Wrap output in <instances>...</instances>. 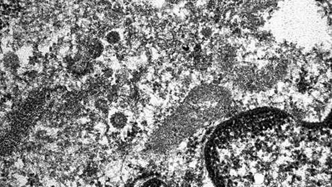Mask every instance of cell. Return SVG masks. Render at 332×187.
I'll list each match as a JSON object with an SVG mask.
<instances>
[{
  "label": "cell",
  "instance_id": "cell-12",
  "mask_svg": "<svg viewBox=\"0 0 332 187\" xmlns=\"http://www.w3.org/2000/svg\"><path fill=\"white\" fill-rule=\"evenodd\" d=\"M294 169H295V170H299V168L298 167V166H295V168Z\"/></svg>",
  "mask_w": 332,
  "mask_h": 187
},
{
  "label": "cell",
  "instance_id": "cell-15",
  "mask_svg": "<svg viewBox=\"0 0 332 187\" xmlns=\"http://www.w3.org/2000/svg\"><path fill=\"white\" fill-rule=\"evenodd\" d=\"M289 158H292V157H292V155H291V156H289Z\"/></svg>",
  "mask_w": 332,
  "mask_h": 187
},
{
  "label": "cell",
  "instance_id": "cell-3",
  "mask_svg": "<svg viewBox=\"0 0 332 187\" xmlns=\"http://www.w3.org/2000/svg\"><path fill=\"white\" fill-rule=\"evenodd\" d=\"M122 85L119 83H112L110 88L103 95L110 104H116L120 100Z\"/></svg>",
  "mask_w": 332,
  "mask_h": 187
},
{
  "label": "cell",
  "instance_id": "cell-10",
  "mask_svg": "<svg viewBox=\"0 0 332 187\" xmlns=\"http://www.w3.org/2000/svg\"><path fill=\"white\" fill-rule=\"evenodd\" d=\"M288 174L289 175V176H292V175L294 174V173L292 172H289Z\"/></svg>",
  "mask_w": 332,
  "mask_h": 187
},
{
  "label": "cell",
  "instance_id": "cell-13",
  "mask_svg": "<svg viewBox=\"0 0 332 187\" xmlns=\"http://www.w3.org/2000/svg\"><path fill=\"white\" fill-rule=\"evenodd\" d=\"M283 155L284 157H287V153H283Z\"/></svg>",
  "mask_w": 332,
  "mask_h": 187
},
{
  "label": "cell",
  "instance_id": "cell-2",
  "mask_svg": "<svg viewBox=\"0 0 332 187\" xmlns=\"http://www.w3.org/2000/svg\"><path fill=\"white\" fill-rule=\"evenodd\" d=\"M92 106L96 112L102 117H108L112 110L111 104L105 96L99 95L93 98Z\"/></svg>",
  "mask_w": 332,
  "mask_h": 187
},
{
  "label": "cell",
  "instance_id": "cell-1",
  "mask_svg": "<svg viewBox=\"0 0 332 187\" xmlns=\"http://www.w3.org/2000/svg\"><path fill=\"white\" fill-rule=\"evenodd\" d=\"M108 117L109 127L115 131L123 129L128 122V118L125 113L118 109L111 110Z\"/></svg>",
  "mask_w": 332,
  "mask_h": 187
},
{
  "label": "cell",
  "instance_id": "cell-14",
  "mask_svg": "<svg viewBox=\"0 0 332 187\" xmlns=\"http://www.w3.org/2000/svg\"><path fill=\"white\" fill-rule=\"evenodd\" d=\"M318 182L321 183L322 182H323V180L322 179H319L318 180Z\"/></svg>",
  "mask_w": 332,
  "mask_h": 187
},
{
  "label": "cell",
  "instance_id": "cell-5",
  "mask_svg": "<svg viewBox=\"0 0 332 187\" xmlns=\"http://www.w3.org/2000/svg\"><path fill=\"white\" fill-rule=\"evenodd\" d=\"M105 40L109 46H115L120 43L121 36L118 31L111 30L106 35Z\"/></svg>",
  "mask_w": 332,
  "mask_h": 187
},
{
  "label": "cell",
  "instance_id": "cell-8",
  "mask_svg": "<svg viewBox=\"0 0 332 187\" xmlns=\"http://www.w3.org/2000/svg\"><path fill=\"white\" fill-rule=\"evenodd\" d=\"M213 33V30L212 29L209 27L203 28L200 31V33L206 39H209L211 37Z\"/></svg>",
  "mask_w": 332,
  "mask_h": 187
},
{
  "label": "cell",
  "instance_id": "cell-4",
  "mask_svg": "<svg viewBox=\"0 0 332 187\" xmlns=\"http://www.w3.org/2000/svg\"><path fill=\"white\" fill-rule=\"evenodd\" d=\"M130 77V73L128 70L123 68H119L115 71L113 78L115 83L122 84L126 82Z\"/></svg>",
  "mask_w": 332,
  "mask_h": 187
},
{
  "label": "cell",
  "instance_id": "cell-9",
  "mask_svg": "<svg viewBox=\"0 0 332 187\" xmlns=\"http://www.w3.org/2000/svg\"><path fill=\"white\" fill-rule=\"evenodd\" d=\"M302 157H303V158H307V156L306 155V154H305V153H304L303 155L302 156Z\"/></svg>",
  "mask_w": 332,
  "mask_h": 187
},
{
  "label": "cell",
  "instance_id": "cell-7",
  "mask_svg": "<svg viewBox=\"0 0 332 187\" xmlns=\"http://www.w3.org/2000/svg\"><path fill=\"white\" fill-rule=\"evenodd\" d=\"M143 185L144 186L148 187H163L166 186V184L164 182H162L160 179H152L148 180L146 182H145Z\"/></svg>",
  "mask_w": 332,
  "mask_h": 187
},
{
  "label": "cell",
  "instance_id": "cell-6",
  "mask_svg": "<svg viewBox=\"0 0 332 187\" xmlns=\"http://www.w3.org/2000/svg\"><path fill=\"white\" fill-rule=\"evenodd\" d=\"M115 70L110 66H105L102 71V75L106 79L112 80L115 74Z\"/></svg>",
  "mask_w": 332,
  "mask_h": 187
},
{
  "label": "cell",
  "instance_id": "cell-11",
  "mask_svg": "<svg viewBox=\"0 0 332 187\" xmlns=\"http://www.w3.org/2000/svg\"><path fill=\"white\" fill-rule=\"evenodd\" d=\"M296 176H297V175L296 174H294L292 175V178H293V179H295V178H296Z\"/></svg>",
  "mask_w": 332,
  "mask_h": 187
}]
</instances>
